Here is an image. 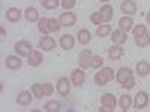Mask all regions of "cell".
<instances>
[{
    "label": "cell",
    "instance_id": "1",
    "mask_svg": "<svg viewBox=\"0 0 150 112\" xmlns=\"http://www.w3.org/2000/svg\"><path fill=\"white\" fill-rule=\"evenodd\" d=\"M112 79H114V70H112L111 67H102L101 72H98L95 75V84L101 85V87L107 85Z\"/></svg>",
    "mask_w": 150,
    "mask_h": 112
},
{
    "label": "cell",
    "instance_id": "2",
    "mask_svg": "<svg viewBox=\"0 0 150 112\" xmlns=\"http://www.w3.org/2000/svg\"><path fill=\"white\" fill-rule=\"evenodd\" d=\"M17 55L20 57H29V54L32 52V45L27 42V41H18L14 46Z\"/></svg>",
    "mask_w": 150,
    "mask_h": 112
},
{
    "label": "cell",
    "instance_id": "3",
    "mask_svg": "<svg viewBox=\"0 0 150 112\" xmlns=\"http://www.w3.org/2000/svg\"><path fill=\"white\" fill-rule=\"evenodd\" d=\"M60 24L63 27H72L75 22H77V14L75 12H63L59 18Z\"/></svg>",
    "mask_w": 150,
    "mask_h": 112
},
{
    "label": "cell",
    "instance_id": "4",
    "mask_svg": "<svg viewBox=\"0 0 150 112\" xmlns=\"http://www.w3.org/2000/svg\"><path fill=\"white\" fill-rule=\"evenodd\" d=\"M57 91H59L60 96H63V97H66L69 94V91H71V81L66 76L59 78V81H57Z\"/></svg>",
    "mask_w": 150,
    "mask_h": 112
},
{
    "label": "cell",
    "instance_id": "5",
    "mask_svg": "<svg viewBox=\"0 0 150 112\" xmlns=\"http://www.w3.org/2000/svg\"><path fill=\"white\" fill-rule=\"evenodd\" d=\"M147 105H149V94L146 91H138L134 100V108L140 111V109H144Z\"/></svg>",
    "mask_w": 150,
    "mask_h": 112
},
{
    "label": "cell",
    "instance_id": "6",
    "mask_svg": "<svg viewBox=\"0 0 150 112\" xmlns=\"http://www.w3.org/2000/svg\"><path fill=\"white\" fill-rule=\"evenodd\" d=\"M23 64V61L20 58V55H8L5 60V66L9 70H18Z\"/></svg>",
    "mask_w": 150,
    "mask_h": 112
},
{
    "label": "cell",
    "instance_id": "7",
    "mask_svg": "<svg viewBox=\"0 0 150 112\" xmlns=\"http://www.w3.org/2000/svg\"><path fill=\"white\" fill-rule=\"evenodd\" d=\"M92 51L90 49H83V51L80 52L78 55V63H80V67L81 69H87V67H90V58H92Z\"/></svg>",
    "mask_w": 150,
    "mask_h": 112
},
{
    "label": "cell",
    "instance_id": "8",
    "mask_svg": "<svg viewBox=\"0 0 150 112\" xmlns=\"http://www.w3.org/2000/svg\"><path fill=\"white\" fill-rule=\"evenodd\" d=\"M119 29H120L122 32H125V33L131 32V30L134 29V20H132V17H131V15L122 17V18L119 20Z\"/></svg>",
    "mask_w": 150,
    "mask_h": 112
},
{
    "label": "cell",
    "instance_id": "9",
    "mask_svg": "<svg viewBox=\"0 0 150 112\" xmlns=\"http://www.w3.org/2000/svg\"><path fill=\"white\" fill-rule=\"evenodd\" d=\"M56 41H54V37L51 36H44L42 39L39 41V48H42V51H53V49L56 48Z\"/></svg>",
    "mask_w": 150,
    "mask_h": 112
},
{
    "label": "cell",
    "instance_id": "10",
    "mask_svg": "<svg viewBox=\"0 0 150 112\" xmlns=\"http://www.w3.org/2000/svg\"><path fill=\"white\" fill-rule=\"evenodd\" d=\"M86 81V73L83 72V69H75L71 75V82L77 87H81Z\"/></svg>",
    "mask_w": 150,
    "mask_h": 112
},
{
    "label": "cell",
    "instance_id": "11",
    "mask_svg": "<svg viewBox=\"0 0 150 112\" xmlns=\"http://www.w3.org/2000/svg\"><path fill=\"white\" fill-rule=\"evenodd\" d=\"M120 9L126 15H134V14H137V3L134 0H123L120 3Z\"/></svg>",
    "mask_w": 150,
    "mask_h": 112
},
{
    "label": "cell",
    "instance_id": "12",
    "mask_svg": "<svg viewBox=\"0 0 150 112\" xmlns=\"http://www.w3.org/2000/svg\"><path fill=\"white\" fill-rule=\"evenodd\" d=\"M59 43H60V46L63 48L65 51H71V49L75 46V39H74L72 34H63L60 37Z\"/></svg>",
    "mask_w": 150,
    "mask_h": 112
},
{
    "label": "cell",
    "instance_id": "13",
    "mask_svg": "<svg viewBox=\"0 0 150 112\" xmlns=\"http://www.w3.org/2000/svg\"><path fill=\"white\" fill-rule=\"evenodd\" d=\"M42 60H44V57H42V54L39 52V51H35V49H32V52L29 54V64L32 66V67H39L41 64H42Z\"/></svg>",
    "mask_w": 150,
    "mask_h": 112
},
{
    "label": "cell",
    "instance_id": "14",
    "mask_svg": "<svg viewBox=\"0 0 150 112\" xmlns=\"http://www.w3.org/2000/svg\"><path fill=\"white\" fill-rule=\"evenodd\" d=\"M123 54H125V51H123L122 45H114V43H112V46L108 49V58H110V60H112V61L122 58V57H123Z\"/></svg>",
    "mask_w": 150,
    "mask_h": 112
},
{
    "label": "cell",
    "instance_id": "15",
    "mask_svg": "<svg viewBox=\"0 0 150 112\" xmlns=\"http://www.w3.org/2000/svg\"><path fill=\"white\" fill-rule=\"evenodd\" d=\"M134 75H132V70L129 69V67H120L119 70H117V73H116V79H117V82H120V84H123L126 79H129V78H132Z\"/></svg>",
    "mask_w": 150,
    "mask_h": 112
},
{
    "label": "cell",
    "instance_id": "16",
    "mask_svg": "<svg viewBox=\"0 0 150 112\" xmlns=\"http://www.w3.org/2000/svg\"><path fill=\"white\" fill-rule=\"evenodd\" d=\"M135 70H137V73H138V76L144 78V76H147V75L150 73V63L146 61V60H141V61L137 63Z\"/></svg>",
    "mask_w": 150,
    "mask_h": 112
},
{
    "label": "cell",
    "instance_id": "17",
    "mask_svg": "<svg viewBox=\"0 0 150 112\" xmlns=\"http://www.w3.org/2000/svg\"><path fill=\"white\" fill-rule=\"evenodd\" d=\"M101 103H102V106H108V108H111L112 111H114V108H116V105H117V100H116L114 94L105 93V94H102V97H101Z\"/></svg>",
    "mask_w": 150,
    "mask_h": 112
},
{
    "label": "cell",
    "instance_id": "18",
    "mask_svg": "<svg viewBox=\"0 0 150 112\" xmlns=\"http://www.w3.org/2000/svg\"><path fill=\"white\" fill-rule=\"evenodd\" d=\"M111 41H112V43H114V45H123L125 42L128 41V36H126V33H125V32H122L119 29V30H114V33L111 34Z\"/></svg>",
    "mask_w": 150,
    "mask_h": 112
},
{
    "label": "cell",
    "instance_id": "19",
    "mask_svg": "<svg viewBox=\"0 0 150 112\" xmlns=\"http://www.w3.org/2000/svg\"><path fill=\"white\" fill-rule=\"evenodd\" d=\"M5 17H6V20L11 21V22H17V21H20V18H21V10H20L18 8H9V9L5 12Z\"/></svg>",
    "mask_w": 150,
    "mask_h": 112
},
{
    "label": "cell",
    "instance_id": "20",
    "mask_svg": "<svg viewBox=\"0 0 150 112\" xmlns=\"http://www.w3.org/2000/svg\"><path fill=\"white\" fill-rule=\"evenodd\" d=\"M99 12H101V17H102L104 22H110L112 20V15H114V9H112L111 5H104Z\"/></svg>",
    "mask_w": 150,
    "mask_h": 112
},
{
    "label": "cell",
    "instance_id": "21",
    "mask_svg": "<svg viewBox=\"0 0 150 112\" xmlns=\"http://www.w3.org/2000/svg\"><path fill=\"white\" fill-rule=\"evenodd\" d=\"M32 96H33V94H30L29 91H21V93L17 96V103H18V105H23V106L30 105L32 100H33Z\"/></svg>",
    "mask_w": 150,
    "mask_h": 112
},
{
    "label": "cell",
    "instance_id": "22",
    "mask_svg": "<svg viewBox=\"0 0 150 112\" xmlns=\"http://www.w3.org/2000/svg\"><path fill=\"white\" fill-rule=\"evenodd\" d=\"M24 17H26V20H27V21L35 22V21H39V12H38V9H36V8L29 6L26 10H24Z\"/></svg>",
    "mask_w": 150,
    "mask_h": 112
},
{
    "label": "cell",
    "instance_id": "23",
    "mask_svg": "<svg viewBox=\"0 0 150 112\" xmlns=\"http://www.w3.org/2000/svg\"><path fill=\"white\" fill-rule=\"evenodd\" d=\"M77 36H78V42L81 45H87V43H90V41H92V33L87 29H81Z\"/></svg>",
    "mask_w": 150,
    "mask_h": 112
},
{
    "label": "cell",
    "instance_id": "24",
    "mask_svg": "<svg viewBox=\"0 0 150 112\" xmlns=\"http://www.w3.org/2000/svg\"><path fill=\"white\" fill-rule=\"evenodd\" d=\"M119 105H120V108H122V111H123V112L129 111V109H131V106H132V97H131L129 94H123V96H120Z\"/></svg>",
    "mask_w": 150,
    "mask_h": 112
},
{
    "label": "cell",
    "instance_id": "25",
    "mask_svg": "<svg viewBox=\"0 0 150 112\" xmlns=\"http://www.w3.org/2000/svg\"><path fill=\"white\" fill-rule=\"evenodd\" d=\"M32 94L36 97V99H42L45 97V93H44V84H33L32 85Z\"/></svg>",
    "mask_w": 150,
    "mask_h": 112
},
{
    "label": "cell",
    "instance_id": "26",
    "mask_svg": "<svg viewBox=\"0 0 150 112\" xmlns=\"http://www.w3.org/2000/svg\"><path fill=\"white\" fill-rule=\"evenodd\" d=\"M111 30L112 29H111L110 24H101V26H98V29H96V34L99 37H105L111 33Z\"/></svg>",
    "mask_w": 150,
    "mask_h": 112
},
{
    "label": "cell",
    "instance_id": "27",
    "mask_svg": "<svg viewBox=\"0 0 150 112\" xmlns=\"http://www.w3.org/2000/svg\"><path fill=\"white\" fill-rule=\"evenodd\" d=\"M135 43L138 46H147L150 43V34L146 33V34H141V36H135Z\"/></svg>",
    "mask_w": 150,
    "mask_h": 112
},
{
    "label": "cell",
    "instance_id": "28",
    "mask_svg": "<svg viewBox=\"0 0 150 112\" xmlns=\"http://www.w3.org/2000/svg\"><path fill=\"white\" fill-rule=\"evenodd\" d=\"M44 109H45L47 112H59L62 108H60V103H59V102L50 100V102H47V103L44 105Z\"/></svg>",
    "mask_w": 150,
    "mask_h": 112
},
{
    "label": "cell",
    "instance_id": "29",
    "mask_svg": "<svg viewBox=\"0 0 150 112\" xmlns=\"http://www.w3.org/2000/svg\"><path fill=\"white\" fill-rule=\"evenodd\" d=\"M60 27H62V24H60L59 20H56V18H48V30L51 32V33L59 32Z\"/></svg>",
    "mask_w": 150,
    "mask_h": 112
},
{
    "label": "cell",
    "instance_id": "30",
    "mask_svg": "<svg viewBox=\"0 0 150 112\" xmlns=\"http://www.w3.org/2000/svg\"><path fill=\"white\" fill-rule=\"evenodd\" d=\"M104 66V58L101 55H92L90 58V67L92 69H99Z\"/></svg>",
    "mask_w": 150,
    "mask_h": 112
},
{
    "label": "cell",
    "instance_id": "31",
    "mask_svg": "<svg viewBox=\"0 0 150 112\" xmlns=\"http://www.w3.org/2000/svg\"><path fill=\"white\" fill-rule=\"evenodd\" d=\"M38 29H39L41 33L48 34L50 33V30H48V18H41L39 21H38Z\"/></svg>",
    "mask_w": 150,
    "mask_h": 112
},
{
    "label": "cell",
    "instance_id": "32",
    "mask_svg": "<svg viewBox=\"0 0 150 112\" xmlns=\"http://www.w3.org/2000/svg\"><path fill=\"white\" fill-rule=\"evenodd\" d=\"M41 3L44 5V8H45V9L53 10V9H56V8L59 6V0H42Z\"/></svg>",
    "mask_w": 150,
    "mask_h": 112
},
{
    "label": "cell",
    "instance_id": "33",
    "mask_svg": "<svg viewBox=\"0 0 150 112\" xmlns=\"http://www.w3.org/2000/svg\"><path fill=\"white\" fill-rule=\"evenodd\" d=\"M90 21L93 24H96V26H101V24L104 22V20L101 17V12H93V14L90 15Z\"/></svg>",
    "mask_w": 150,
    "mask_h": 112
},
{
    "label": "cell",
    "instance_id": "34",
    "mask_svg": "<svg viewBox=\"0 0 150 112\" xmlns=\"http://www.w3.org/2000/svg\"><path fill=\"white\" fill-rule=\"evenodd\" d=\"M132 32H134V36H141V34H146L147 33V27L143 26V24H140V26H135L132 29Z\"/></svg>",
    "mask_w": 150,
    "mask_h": 112
},
{
    "label": "cell",
    "instance_id": "35",
    "mask_svg": "<svg viewBox=\"0 0 150 112\" xmlns=\"http://www.w3.org/2000/svg\"><path fill=\"white\" fill-rule=\"evenodd\" d=\"M75 5H77V0H62V6H63V9H72Z\"/></svg>",
    "mask_w": 150,
    "mask_h": 112
},
{
    "label": "cell",
    "instance_id": "36",
    "mask_svg": "<svg viewBox=\"0 0 150 112\" xmlns=\"http://www.w3.org/2000/svg\"><path fill=\"white\" fill-rule=\"evenodd\" d=\"M54 91V87L51 84H48V82H44V93H45V97L47 96H51Z\"/></svg>",
    "mask_w": 150,
    "mask_h": 112
},
{
    "label": "cell",
    "instance_id": "37",
    "mask_svg": "<svg viewBox=\"0 0 150 112\" xmlns=\"http://www.w3.org/2000/svg\"><path fill=\"white\" fill-rule=\"evenodd\" d=\"M120 85L123 87V88H132V87L135 85V79H134V76L129 78V79H126V81H125L123 84H120Z\"/></svg>",
    "mask_w": 150,
    "mask_h": 112
},
{
    "label": "cell",
    "instance_id": "38",
    "mask_svg": "<svg viewBox=\"0 0 150 112\" xmlns=\"http://www.w3.org/2000/svg\"><path fill=\"white\" fill-rule=\"evenodd\" d=\"M99 112H112V109L108 106H104V108H99Z\"/></svg>",
    "mask_w": 150,
    "mask_h": 112
},
{
    "label": "cell",
    "instance_id": "39",
    "mask_svg": "<svg viewBox=\"0 0 150 112\" xmlns=\"http://www.w3.org/2000/svg\"><path fill=\"white\" fill-rule=\"evenodd\" d=\"M0 33H2V37H5L6 33H5V29H3V27H0Z\"/></svg>",
    "mask_w": 150,
    "mask_h": 112
},
{
    "label": "cell",
    "instance_id": "40",
    "mask_svg": "<svg viewBox=\"0 0 150 112\" xmlns=\"http://www.w3.org/2000/svg\"><path fill=\"white\" fill-rule=\"evenodd\" d=\"M146 20H147V22H149V24H150V12H149V14H147V15H146Z\"/></svg>",
    "mask_w": 150,
    "mask_h": 112
},
{
    "label": "cell",
    "instance_id": "41",
    "mask_svg": "<svg viewBox=\"0 0 150 112\" xmlns=\"http://www.w3.org/2000/svg\"><path fill=\"white\" fill-rule=\"evenodd\" d=\"M102 2H108V0H102Z\"/></svg>",
    "mask_w": 150,
    "mask_h": 112
},
{
    "label": "cell",
    "instance_id": "42",
    "mask_svg": "<svg viewBox=\"0 0 150 112\" xmlns=\"http://www.w3.org/2000/svg\"><path fill=\"white\" fill-rule=\"evenodd\" d=\"M41 2H42V0H41Z\"/></svg>",
    "mask_w": 150,
    "mask_h": 112
}]
</instances>
